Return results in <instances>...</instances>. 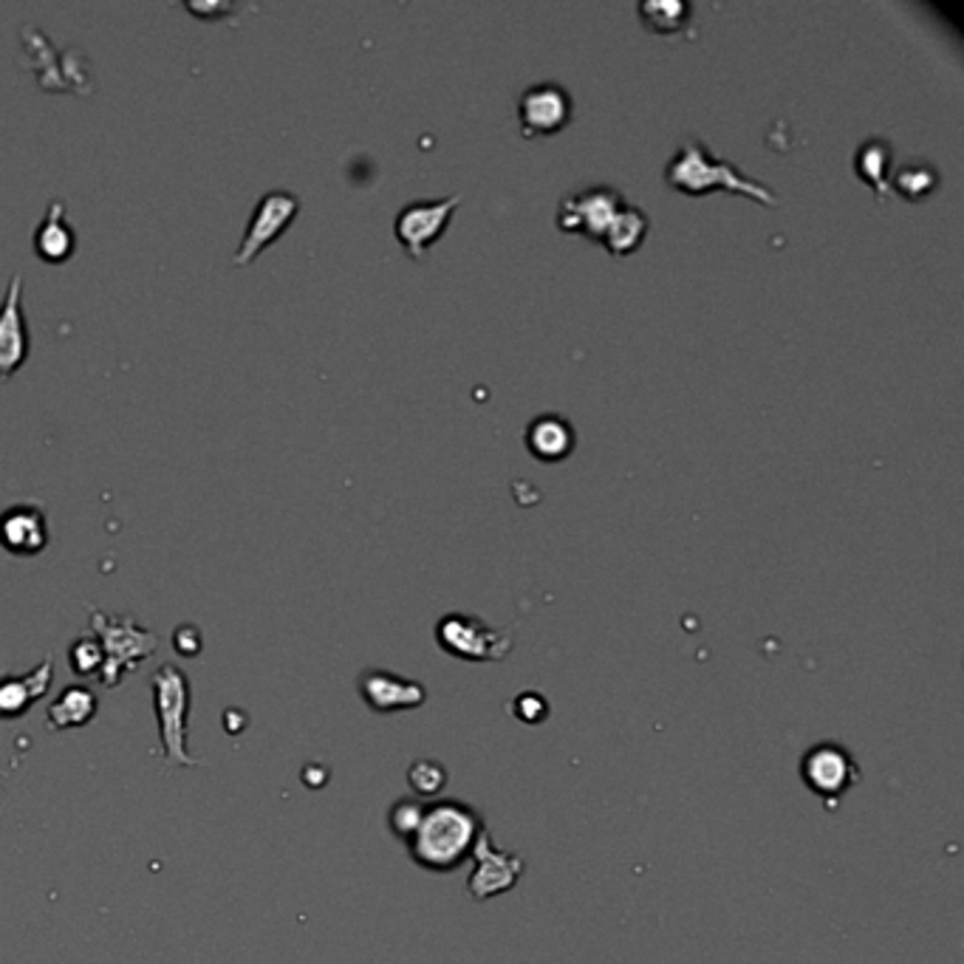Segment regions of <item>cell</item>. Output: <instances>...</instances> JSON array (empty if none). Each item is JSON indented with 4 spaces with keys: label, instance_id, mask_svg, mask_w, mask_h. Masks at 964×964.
I'll return each mask as SVG.
<instances>
[{
    "label": "cell",
    "instance_id": "obj_1",
    "mask_svg": "<svg viewBox=\"0 0 964 964\" xmlns=\"http://www.w3.org/2000/svg\"><path fill=\"white\" fill-rule=\"evenodd\" d=\"M487 829L481 812L462 801H433L424 804L422 820L416 826L408 851L416 865L433 874H453L473 860L478 835Z\"/></svg>",
    "mask_w": 964,
    "mask_h": 964
},
{
    "label": "cell",
    "instance_id": "obj_2",
    "mask_svg": "<svg viewBox=\"0 0 964 964\" xmlns=\"http://www.w3.org/2000/svg\"><path fill=\"white\" fill-rule=\"evenodd\" d=\"M665 181L684 195H707L713 190L741 193L763 207H775V193L767 184L744 175L736 165L718 159L699 136H688L665 165Z\"/></svg>",
    "mask_w": 964,
    "mask_h": 964
},
{
    "label": "cell",
    "instance_id": "obj_3",
    "mask_svg": "<svg viewBox=\"0 0 964 964\" xmlns=\"http://www.w3.org/2000/svg\"><path fill=\"white\" fill-rule=\"evenodd\" d=\"M91 625H94V634L102 645V654H105L100 670L105 688L120 684L127 670H134L156 650V636L125 614L107 616L105 611L91 609Z\"/></svg>",
    "mask_w": 964,
    "mask_h": 964
},
{
    "label": "cell",
    "instance_id": "obj_4",
    "mask_svg": "<svg viewBox=\"0 0 964 964\" xmlns=\"http://www.w3.org/2000/svg\"><path fill=\"white\" fill-rule=\"evenodd\" d=\"M435 643L444 654L464 659V662H501L515 645L509 631L492 628L481 616L462 614V611H453L439 620Z\"/></svg>",
    "mask_w": 964,
    "mask_h": 964
},
{
    "label": "cell",
    "instance_id": "obj_5",
    "mask_svg": "<svg viewBox=\"0 0 964 964\" xmlns=\"http://www.w3.org/2000/svg\"><path fill=\"white\" fill-rule=\"evenodd\" d=\"M625 204L628 202H625V195L620 190L609 188V184H591V188L575 190L557 204L555 222L563 233L586 235V238L600 243L603 235L609 233L611 222L616 218V213Z\"/></svg>",
    "mask_w": 964,
    "mask_h": 964
},
{
    "label": "cell",
    "instance_id": "obj_6",
    "mask_svg": "<svg viewBox=\"0 0 964 964\" xmlns=\"http://www.w3.org/2000/svg\"><path fill=\"white\" fill-rule=\"evenodd\" d=\"M156 690V711H159V733L165 744V756L173 763H188L193 767L188 747V677L175 665H165L154 673Z\"/></svg>",
    "mask_w": 964,
    "mask_h": 964
},
{
    "label": "cell",
    "instance_id": "obj_7",
    "mask_svg": "<svg viewBox=\"0 0 964 964\" xmlns=\"http://www.w3.org/2000/svg\"><path fill=\"white\" fill-rule=\"evenodd\" d=\"M462 195H444V199H419V202H408L399 213H396L394 222V235L396 241L402 243L405 252L416 261L428 258L430 247H433L450 227V218L458 209Z\"/></svg>",
    "mask_w": 964,
    "mask_h": 964
},
{
    "label": "cell",
    "instance_id": "obj_8",
    "mask_svg": "<svg viewBox=\"0 0 964 964\" xmlns=\"http://www.w3.org/2000/svg\"><path fill=\"white\" fill-rule=\"evenodd\" d=\"M297 213H300V199L295 193H288V190H269V193H263L258 199V204H254L252 215H249L241 247L235 249L233 266L252 263L269 243L277 241L286 233L288 224L297 218Z\"/></svg>",
    "mask_w": 964,
    "mask_h": 964
},
{
    "label": "cell",
    "instance_id": "obj_9",
    "mask_svg": "<svg viewBox=\"0 0 964 964\" xmlns=\"http://www.w3.org/2000/svg\"><path fill=\"white\" fill-rule=\"evenodd\" d=\"M801 778L817 797H824L826 804H835L838 797L860 784V767L840 744H817L801 761Z\"/></svg>",
    "mask_w": 964,
    "mask_h": 964
},
{
    "label": "cell",
    "instance_id": "obj_10",
    "mask_svg": "<svg viewBox=\"0 0 964 964\" xmlns=\"http://www.w3.org/2000/svg\"><path fill=\"white\" fill-rule=\"evenodd\" d=\"M523 877V860L512 851L498 849L489 829H484L473 849V874H469L467 891L473 899L501 897L507 891L515 888Z\"/></svg>",
    "mask_w": 964,
    "mask_h": 964
},
{
    "label": "cell",
    "instance_id": "obj_11",
    "mask_svg": "<svg viewBox=\"0 0 964 964\" xmlns=\"http://www.w3.org/2000/svg\"><path fill=\"white\" fill-rule=\"evenodd\" d=\"M575 100L560 82H537L518 100V122L523 136H555L571 122Z\"/></svg>",
    "mask_w": 964,
    "mask_h": 964
},
{
    "label": "cell",
    "instance_id": "obj_12",
    "mask_svg": "<svg viewBox=\"0 0 964 964\" xmlns=\"http://www.w3.org/2000/svg\"><path fill=\"white\" fill-rule=\"evenodd\" d=\"M29 349L32 342H29V322L23 311V277L12 275L0 300V379H9L26 365Z\"/></svg>",
    "mask_w": 964,
    "mask_h": 964
},
{
    "label": "cell",
    "instance_id": "obj_13",
    "mask_svg": "<svg viewBox=\"0 0 964 964\" xmlns=\"http://www.w3.org/2000/svg\"><path fill=\"white\" fill-rule=\"evenodd\" d=\"M52 543L48 515L34 503H14L0 512V546L12 555L34 557Z\"/></svg>",
    "mask_w": 964,
    "mask_h": 964
},
{
    "label": "cell",
    "instance_id": "obj_14",
    "mask_svg": "<svg viewBox=\"0 0 964 964\" xmlns=\"http://www.w3.org/2000/svg\"><path fill=\"white\" fill-rule=\"evenodd\" d=\"M360 693L365 699L374 713H402V711H416L428 702V690L422 682H413V679H402L388 670H365L360 677Z\"/></svg>",
    "mask_w": 964,
    "mask_h": 964
},
{
    "label": "cell",
    "instance_id": "obj_15",
    "mask_svg": "<svg viewBox=\"0 0 964 964\" xmlns=\"http://www.w3.org/2000/svg\"><path fill=\"white\" fill-rule=\"evenodd\" d=\"M34 252L46 263H66L77 252V233L66 218V202L54 199L46 207L43 222L34 229Z\"/></svg>",
    "mask_w": 964,
    "mask_h": 964
},
{
    "label": "cell",
    "instance_id": "obj_16",
    "mask_svg": "<svg viewBox=\"0 0 964 964\" xmlns=\"http://www.w3.org/2000/svg\"><path fill=\"white\" fill-rule=\"evenodd\" d=\"M577 444L575 428L563 416L541 413L526 424V447L541 462H563Z\"/></svg>",
    "mask_w": 964,
    "mask_h": 964
},
{
    "label": "cell",
    "instance_id": "obj_17",
    "mask_svg": "<svg viewBox=\"0 0 964 964\" xmlns=\"http://www.w3.org/2000/svg\"><path fill=\"white\" fill-rule=\"evenodd\" d=\"M54 662L52 657L43 659L26 677L0 679V718H18L43 696L52 684Z\"/></svg>",
    "mask_w": 964,
    "mask_h": 964
},
{
    "label": "cell",
    "instance_id": "obj_18",
    "mask_svg": "<svg viewBox=\"0 0 964 964\" xmlns=\"http://www.w3.org/2000/svg\"><path fill=\"white\" fill-rule=\"evenodd\" d=\"M891 159H894V145H891L885 136H871L854 154V173L860 175V181H865L877 199H885L891 193L888 188V168Z\"/></svg>",
    "mask_w": 964,
    "mask_h": 964
},
{
    "label": "cell",
    "instance_id": "obj_19",
    "mask_svg": "<svg viewBox=\"0 0 964 964\" xmlns=\"http://www.w3.org/2000/svg\"><path fill=\"white\" fill-rule=\"evenodd\" d=\"M648 229H650L648 215H645L639 207H634V204H625V207L616 213V218L611 222L609 233L603 235V241L600 243H603L611 254L620 258V254H631L643 247V241L648 238Z\"/></svg>",
    "mask_w": 964,
    "mask_h": 964
},
{
    "label": "cell",
    "instance_id": "obj_20",
    "mask_svg": "<svg viewBox=\"0 0 964 964\" xmlns=\"http://www.w3.org/2000/svg\"><path fill=\"white\" fill-rule=\"evenodd\" d=\"M97 713V696L88 688H66L60 696L54 699V704L48 707V724L54 730H68V727H82L94 718Z\"/></svg>",
    "mask_w": 964,
    "mask_h": 964
},
{
    "label": "cell",
    "instance_id": "obj_21",
    "mask_svg": "<svg viewBox=\"0 0 964 964\" xmlns=\"http://www.w3.org/2000/svg\"><path fill=\"white\" fill-rule=\"evenodd\" d=\"M937 184H939V170L922 159L899 165L894 179L888 181V188L894 190V193L903 195V199H908V202H917V199L928 195Z\"/></svg>",
    "mask_w": 964,
    "mask_h": 964
},
{
    "label": "cell",
    "instance_id": "obj_22",
    "mask_svg": "<svg viewBox=\"0 0 964 964\" xmlns=\"http://www.w3.org/2000/svg\"><path fill=\"white\" fill-rule=\"evenodd\" d=\"M639 14H643L645 26L654 29V32L673 34L688 26L693 9L688 3H682V0H643L639 3Z\"/></svg>",
    "mask_w": 964,
    "mask_h": 964
},
{
    "label": "cell",
    "instance_id": "obj_23",
    "mask_svg": "<svg viewBox=\"0 0 964 964\" xmlns=\"http://www.w3.org/2000/svg\"><path fill=\"white\" fill-rule=\"evenodd\" d=\"M408 781L419 797H435L447 786V770L439 761L422 758L408 770Z\"/></svg>",
    "mask_w": 964,
    "mask_h": 964
},
{
    "label": "cell",
    "instance_id": "obj_24",
    "mask_svg": "<svg viewBox=\"0 0 964 964\" xmlns=\"http://www.w3.org/2000/svg\"><path fill=\"white\" fill-rule=\"evenodd\" d=\"M68 659H71V668L80 673V677H91V673H100L102 662H105V654H102V645L97 639V634H82L71 650H68Z\"/></svg>",
    "mask_w": 964,
    "mask_h": 964
},
{
    "label": "cell",
    "instance_id": "obj_25",
    "mask_svg": "<svg viewBox=\"0 0 964 964\" xmlns=\"http://www.w3.org/2000/svg\"><path fill=\"white\" fill-rule=\"evenodd\" d=\"M422 812H424V801H416V797H402V801H396L394 809H390L388 815L390 831H394L396 838L408 843V840L413 838L419 820H422Z\"/></svg>",
    "mask_w": 964,
    "mask_h": 964
},
{
    "label": "cell",
    "instance_id": "obj_26",
    "mask_svg": "<svg viewBox=\"0 0 964 964\" xmlns=\"http://www.w3.org/2000/svg\"><path fill=\"white\" fill-rule=\"evenodd\" d=\"M515 716L530 724H541L543 718L549 716V704L541 693H523V696L515 699Z\"/></svg>",
    "mask_w": 964,
    "mask_h": 964
},
{
    "label": "cell",
    "instance_id": "obj_27",
    "mask_svg": "<svg viewBox=\"0 0 964 964\" xmlns=\"http://www.w3.org/2000/svg\"><path fill=\"white\" fill-rule=\"evenodd\" d=\"M188 9L193 14H207V18H213V14L218 12H229V7H224V3H207V7H202V3H188Z\"/></svg>",
    "mask_w": 964,
    "mask_h": 964
}]
</instances>
